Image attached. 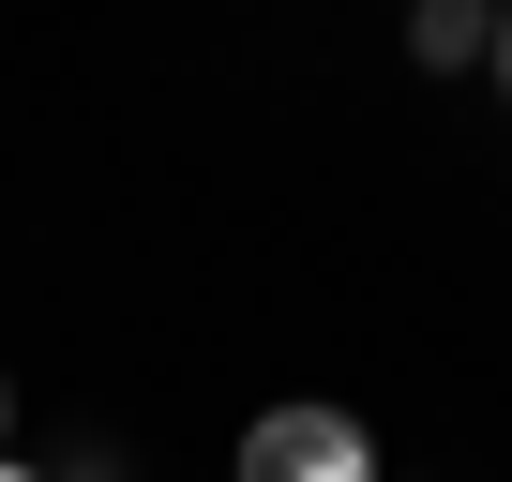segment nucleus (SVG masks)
<instances>
[{"label": "nucleus", "mask_w": 512, "mask_h": 482, "mask_svg": "<svg viewBox=\"0 0 512 482\" xmlns=\"http://www.w3.org/2000/svg\"><path fill=\"white\" fill-rule=\"evenodd\" d=\"M0 482H46V467H16V452H0Z\"/></svg>", "instance_id": "obj_4"}, {"label": "nucleus", "mask_w": 512, "mask_h": 482, "mask_svg": "<svg viewBox=\"0 0 512 482\" xmlns=\"http://www.w3.org/2000/svg\"><path fill=\"white\" fill-rule=\"evenodd\" d=\"M407 46L452 76V61H482V46H497V16H482V0H422V16H407Z\"/></svg>", "instance_id": "obj_2"}, {"label": "nucleus", "mask_w": 512, "mask_h": 482, "mask_svg": "<svg viewBox=\"0 0 512 482\" xmlns=\"http://www.w3.org/2000/svg\"><path fill=\"white\" fill-rule=\"evenodd\" d=\"M0 452H16V377H0Z\"/></svg>", "instance_id": "obj_3"}, {"label": "nucleus", "mask_w": 512, "mask_h": 482, "mask_svg": "<svg viewBox=\"0 0 512 482\" xmlns=\"http://www.w3.org/2000/svg\"><path fill=\"white\" fill-rule=\"evenodd\" d=\"M497 91H512V31H497Z\"/></svg>", "instance_id": "obj_5"}, {"label": "nucleus", "mask_w": 512, "mask_h": 482, "mask_svg": "<svg viewBox=\"0 0 512 482\" xmlns=\"http://www.w3.org/2000/svg\"><path fill=\"white\" fill-rule=\"evenodd\" d=\"M241 482H377L347 407H256L241 422Z\"/></svg>", "instance_id": "obj_1"}]
</instances>
